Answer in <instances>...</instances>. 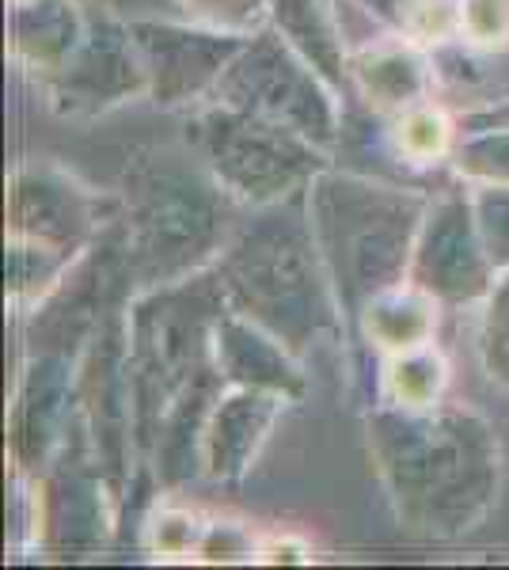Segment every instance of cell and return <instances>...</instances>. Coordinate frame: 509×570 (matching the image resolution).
<instances>
[{"label": "cell", "instance_id": "d4e9b609", "mask_svg": "<svg viewBox=\"0 0 509 570\" xmlns=\"http://www.w3.org/2000/svg\"><path fill=\"white\" fill-rule=\"evenodd\" d=\"M471 206H476V220L490 259L498 271H509V183H476Z\"/></svg>", "mask_w": 509, "mask_h": 570}, {"label": "cell", "instance_id": "277c9868", "mask_svg": "<svg viewBox=\"0 0 509 570\" xmlns=\"http://www.w3.org/2000/svg\"><path fill=\"white\" fill-rule=\"evenodd\" d=\"M430 195L433 190L342 171L339 164L323 168L309 183L312 233L335 285L346 335L358 312L376 293L407 282L414 236L430 209Z\"/></svg>", "mask_w": 509, "mask_h": 570}, {"label": "cell", "instance_id": "ac0fdd59", "mask_svg": "<svg viewBox=\"0 0 509 570\" xmlns=\"http://www.w3.org/2000/svg\"><path fill=\"white\" fill-rule=\"evenodd\" d=\"M441 308H446L441 301H433L419 285L403 282L395 289L376 293L358 312V320L350 324V343L373 357L419 351V346H430L438 338Z\"/></svg>", "mask_w": 509, "mask_h": 570}, {"label": "cell", "instance_id": "7a4b0ae2", "mask_svg": "<svg viewBox=\"0 0 509 570\" xmlns=\"http://www.w3.org/2000/svg\"><path fill=\"white\" fill-rule=\"evenodd\" d=\"M213 274L228 308L282 338L301 362L320 343H350L335 285L312 233L309 190L247 209L221 247Z\"/></svg>", "mask_w": 509, "mask_h": 570}, {"label": "cell", "instance_id": "8fae6325", "mask_svg": "<svg viewBox=\"0 0 509 570\" xmlns=\"http://www.w3.org/2000/svg\"><path fill=\"white\" fill-rule=\"evenodd\" d=\"M104 236V202L58 164H23L8 183V240L85 259Z\"/></svg>", "mask_w": 509, "mask_h": 570}, {"label": "cell", "instance_id": "d6986e66", "mask_svg": "<svg viewBox=\"0 0 509 570\" xmlns=\"http://www.w3.org/2000/svg\"><path fill=\"white\" fill-rule=\"evenodd\" d=\"M293 50L346 99V35L335 0H271V20Z\"/></svg>", "mask_w": 509, "mask_h": 570}, {"label": "cell", "instance_id": "6da1fadb", "mask_svg": "<svg viewBox=\"0 0 509 570\" xmlns=\"http://www.w3.org/2000/svg\"><path fill=\"white\" fill-rule=\"evenodd\" d=\"M365 449L395 521L414 537H468L502 494V441L495 422L468 403H369Z\"/></svg>", "mask_w": 509, "mask_h": 570}, {"label": "cell", "instance_id": "44dd1931", "mask_svg": "<svg viewBox=\"0 0 509 570\" xmlns=\"http://www.w3.org/2000/svg\"><path fill=\"white\" fill-rule=\"evenodd\" d=\"M449 392V362L441 346H419V351L376 357L373 373V403L392 407H433Z\"/></svg>", "mask_w": 509, "mask_h": 570}, {"label": "cell", "instance_id": "cb8c5ba5", "mask_svg": "<svg viewBox=\"0 0 509 570\" xmlns=\"http://www.w3.org/2000/svg\"><path fill=\"white\" fill-rule=\"evenodd\" d=\"M457 39L490 58H509V0H464Z\"/></svg>", "mask_w": 509, "mask_h": 570}, {"label": "cell", "instance_id": "9a60e30c", "mask_svg": "<svg viewBox=\"0 0 509 570\" xmlns=\"http://www.w3.org/2000/svg\"><path fill=\"white\" fill-rule=\"evenodd\" d=\"M285 407H293L285 395L225 384L202 430V475L221 487L244 480Z\"/></svg>", "mask_w": 509, "mask_h": 570}, {"label": "cell", "instance_id": "9c48e42d", "mask_svg": "<svg viewBox=\"0 0 509 570\" xmlns=\"http://www.w3.org/2000/svg\"><path fill=\"white\" fill-rule=\"evenodd\" d=\"M42 91L53 115L61 118H96L134 104L137 96H149V77L123 16L91 4L88 35L80 39L77 53L46 80Z\"/></svg>", "mask_w": 509, "mask_h": 570}, {"label": "cell", "instance_id": "3957f363", "mask_svg": "<svg viewBox=\"0 0 509 570\" xmlns=\"http://www.w3.org/2000/svg\"><path fill=\"white\" fill-rule=\"evenodd\" d=\"M244 214L194 149L134 153L123 171V217L115 228L129 297L213 266Z\"/></svg>", "mask_w": 509, "mask_h": 570}, {"label": "cell", "instance_id": "83f0119b", "mask_svg": "<svg viewBox=\"0 0 509 570\" xmlns=\"http://www.w3.org/2000/svg\"><path fill=\"white\" fill-rule=\"evenodd\" d=\"M350 4H358L365 16H373V20H381L384 27H395V31H400L403 12L411 0H350Z\"/></svg>", "mask_w": 509, "mask_h": 570}, {"label": "cell", "instance_id": "5b68a950", "mask_svg": "<svg viewBox=\"0 0 509 570\" xmlns=\"http://www.w3.org/2000/svg\"><path fill=\"white\" fill-rule=\"evenodd\" d=\"M225 308L228 301L213 266L129 297L126 376L129 407H134V449L145 464L175 400L213 370V324Z\"/></svg>", "mask_w": 509, "mask_h": 570}, {"label": "cell", "instance_id": "4fadbf2b", "mask_svg": "<svg viewBox=\"0 0 509 570\" xmlns=\"http://www.w3.org/2000/svg\"><path fill=\"white\" fill-rule=\"evenodd\" d=\"M39 487V505H42V544L46 551H58L61 559H80L88 551L107 544V532L115 529V513L110 502L118 499L115 483L104 475V468L85 456L69 453V438H65L58 461L50 464V472Z\"/></svg>", "mask_w": 509, "mask_h": 570}, {"label": "cell", "instance_id": "7402d4cb", "mask_svg": "<svg viewBox=\"0 0 509 570\" xmlns=\"http://www.w3.org/2000/svg\"><path fill=\"white\" fill-rule=\"evenodd\" d=\"M476 354L487 381L509 395V271H498L490 293L479 301Z\"/></svg>", "mask_w": 509, "mask_h": 570}, {"label": "cell", "instance_id": "5bb4252c", "mask_svg": "<svg viewBox=\"0 0 509 570\" xmlns=\"http://www.w3.org/2000/svg\"><path fill=\"white\" fill-rule=\"evenodd\" d=\"M346 50V99L361 104L365 115L392 118L438 96L433 53L395 27L376 23L369 35H354Z\"/></svg>", "mask_w": 509, "mask_h": 570}, {"label": "cell", "instance_id": "52a82bcc", "mask_svg": "<svg viewBox=\"0 0 509 570\" xmlns=\"http://www.w3.org/2000/svg\"><path fill=\"white\" fill-rule=\"evenodd\" d=\"M209 99L297 130L320 149L339 153L342 122H346L342 96L293 50V42L274 23L252 31L244 50L221 72Z\"/></svg>", "mask_w": 509, "mask_h": 570}, {"label": "cell", "instance_id": "2e32d148", "mask_svg": "<svg viewBox=\"0 0 509 570\" xmlns=\"http://www.w3.org/2000/svg\"><path fill=\"white\" fill-rule=\"evenodd\" d=\"M213 365L225 384L274 392L290 403H304L309 395V373L301 357L236 308H225L213 324Z\"/></svg>", "mask_w": 509, "mask_h": 570}, {"label": "cell", "instance_id": "484cf974", "mask_svg": "<svg viewBox=\"0 0 509 570\" xmlns=\"http://www.w3.org/2000/svg\"><path fill=\"white\" fill-rule=\"evenodd\" d=\"M194 23L221 31H258L271 20V0H183Z\"/></svg>", "mask_w": 509, "mask_h": 570}, {"label": "cell", "instance_id": "ffe728a7", "mask_svg": "<svg viewBox=\"0 0 509 570\" xmlns=\"http://www.w3.org/2000/svg\"><path fill=\"white\" fill-rule=\"evenodd\" d=\"M373 118V115H369ZM381 130L384 153L403 164V171H433L452 160V149L460 141V126L452 118L446 99H422V104L400 110L392 118H373Z\"/></svg>", "mask_w": 509, "mask_h": 570}, {"label": "cell", "instance_id": "30bf717a", "mask_svg": "<svg viewBox=\"0 0 509 570\" xmlns=\"http://www.w3.org/2000/svg\"><path fill=\"white\" fill-rule=\"evenodd\" d=\"M156 107H198L217 88L252 31H221L194 20H129Z\"/></svg>", "mask_w": 509, "mask_h": 570}, {"label": "cell", "instance_id": "ba28073f", "mask_svg": "<svg viewBox=\"0 0 509 570\" xmlns=\"http://www.w3.org/2000/svg\"><path fill=\"white\" fill-rule=\"evenodd\" d=\"M498 278V266L490 259L483 233H479L471 187L464 179L441 187L430 195L419 236H414L407 282L430 293L446 308L479 305Z\"/></svg>", "mask_w": 509, "mask_h": 570}, {"label": "cell", "instance_id": "8992f818", "mask_svg": "<svg viewBox=\"0 0 509 570\" xmlns=\"http://www.w3.org/2000/svg\"><path fill=\"white\" fill-rule=\"evenodd\" d=\"M187 141L213 171V179L244 209L301 195L323 168L335 164V153L320 149L304 134L213 99L198 104L190 115Z\"/></svg>", "mask_w": 509, "mask_h": 570}, {"label": "cell", "instance_id": "7c38bea8", "mask_svg": "<svg viewBox=\"0 0 509 570\" xmlns=\"http://www.w3.org/2000/svg\"><path fill=\"white\" fill-rule=\"evenodd\" d=\"M77 365L69 351L31 354L16 389L12 419H8V449L23 480H42L58 461L65 438L77 422Z\"/></svg>", "mask_w": 509, "mask_h": 570}, {"label": "cell", "instance_id": "603a6c76", "mask_svg": "<svg viewBox=\"0 0 509 570\" xmlns=\"http://www.w3.org/2000/svg\"><path fill=\"white\" fill-rule=\"evenodd\" d=\"M449 168L471 187L476 183H509V122H483L476 130H460Z\"/></svg>", "mask_w": 509, "mask_h": 570}, {"label": "cell", "instance_id": "e0dca14e", "mask_svg": "<svg viewBox=\"0 0 509 570\" xmlns=\"http://www.w3.org/2000/svg\"><path fill=\"white\" fill-rule=\"evenodd\" d=\"M88 0H12L8 46H12L16 66L46 85L77 53L80 39L88 35Z\"/></svg>", "mask_w": 509, "mask_h": 570}, {"label": "cell", "instance_id": "4316f807", "mask_svg": "<svg viewBox=\"0 0 509 570\" xmlns=\"http://www.w3.org/2000/svg\"><path fill=\"white\" fill-rule=\"evenodd\" d=\"M96 8L123 16V20H190L183 0H88Z\"/></svg>", "mask_w": 509, "mask_h": 570}]
</instances>
